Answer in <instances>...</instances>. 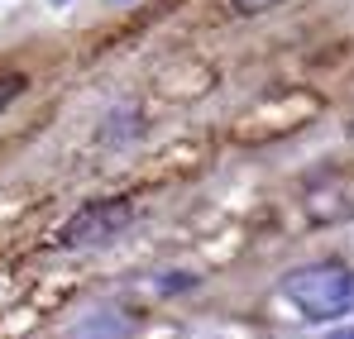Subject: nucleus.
<instances>
[{"label": "nucleus", "instance_id": "nucleus-2", "mask_svg": "<svg viewBox=\"0 0 354 339\" xmlns=\"http://www.w3.org/2000/svg\"><path fill=\"white\" fill-rule=\"evenodd\" d=\"M129 201H96V206H82L67 225H62V244H101L129 225Z\"/></svg>", "mask_w": 354, "mask_h": 339}, {"label": "nucleus", "instance_id": "nucleus-3", "mask_svg": "<svg viewBox=\"0 0 354 339\" xmlns=\"http://www.w3.org/2000/svg\"><path fill=\"white\" fill-rule=\"evenodd\" d=\"M19 91H24V77H0V110H5Z\"/></svg>", "mask_w": 354, "mask_h": 339}, {"label": "nucleus", "instance_id": "nucleus-5", "mask_svg": "<svg viewBox=\"0 0 354 339\" xmlns=\"http://www.w3.org/2000/svg\"><path fill=\"white\" fill-rule=\"evenodd\" d=\"M330 339H354V325H350V330H335Z\"/></svg>", "mask_w": 354, "mask_h": 339}, {"label": "nucleus", "instance_id": "nucleus-1", "mask_svg": "<svg viewBox=\"0 0 354 339\" xmlns=\"http://www.w3.org/2000/svg\"><path fill=\"white\" fill-rule=\"evenodd\" d=\"M283 296L306 320H335L354 311V273L345 268H301L283 278Z\"/></svg>", "mask_w": 354, "mask_h": 339}, {"label": "nucleus", "instance_id": "nucleus-4", "mask_svg": "<svg viewBox=\"0 0 354 339\" xmlns=\"http://www.w3.org/2000/svg\"><path fill=\"white\" fill-rule=\"evenodd\" d=\"M273 5H283V0H235L239 14H263V10H273Z\"/></svg>", "mask_w": 354, "mask_h": 339}]
</instances>
